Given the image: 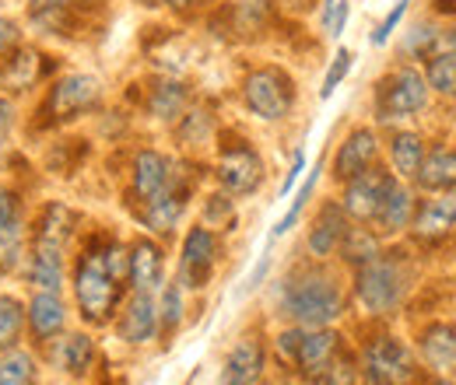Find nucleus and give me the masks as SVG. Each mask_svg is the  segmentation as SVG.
Returning a JSON list of instances; mask_svg holds the SVG:
<instances>
[{"label": "nucleus", "mask_w": 456, "mask_h": 385, "mask_svg": "<svg viewBox=\"0 0 456 385\" xmlns=\"http://www.w3.org/2000/svg\"><path fill=\"white\" fill-rule=\"evenodd\" d=\"M21 333H25V305L14 294H0V350L18 347Z\"/></svg>", "instance_id": "72a5a7b5"}, {"label": "nucleus", "mask_w": 456, "mask_h": 385, "mask_svg": "<svg viewBox=\"0 0 456 385\" xmlns=\"http://www.w3.org/2000/svg\"><path fill=\"white\" fill-rule=\"evenodd\" d=\"M439 25H432V21H418L407 36H403V43H400V56H407V60H425V56H432L439 50Z\"/></svg>", "instance_id": "f704fd0d"}, {"label": "nucleus", "mask_w": 456, "mask_h": 385, "mask_svg": "<svg viewBox=\"0 0 456 385\" xmlns=\"http://www.w3.org/2000/svg\"><path fill=\"white\" fill-rule=\"evenodd\" d=\"M372 165H379V133L372 126H354L334 151V179L344 186Z\"/></svg>", "instance_id": "dca6fc26"}, {"label": "nucleus", "mask_w": 456, "mask_h": 385, "mask_svg": "<svg viewBox=\"0 0 456 385\" xmlns=\"http://www.w3.org/2000/svg\"><path fill=\"white\" fill-rule=\"evenodd\" d=\"M414 0H397L390 11H387V18L376 25V32H372V46H387L390 43V36L400 28V21H403V14H407V7H411Z\"/></svg>", "instance_id": "79ce46f5"}, {"label": "nucleus", "mask_w": 456, "mask_h": 385, "mask_svg": "<svg viewBox=\"0 0 456 385\" xmlns=\"http://www.w3.org/2000/svg\"><path fill=\"white\" fill-rule=\"evenodd\" d=\"M95 357H99V350L88 333H60L50 340V361L63 375H74V379L88 375L95 368Z\"/></svg>", "instance_id": "412c9836"}, {"label": "nucleus", "mask_w": 456, "mask_h": 385, "mask_svg": "<svg viewBox=\"0 0 456 385\" xmlns=\"http://www.w3.org/2000/svg\"><path fill=\"white\" fill-rule=\"evenodd\" d=\"M428 84L425 74L414 63H397L394 70H387L376 84V119L387 123H403L414 119L418 112L428 109Z\"/></svg>", "instance_id": "0eeeda50"}, {"label": "nucleus", "mask_w": 456, "mask_h": 385, "mask_svg": "<svg viewBox=\"0 0 456 385\" xmlns=\"http://www.w3.org/2000/svg\"><path fill=\"white\" fill-rule=\"evenodd\" d=\"M344 350V336L334 326H288L274 340V354L291 375L309 385Z\"/></svg>", "instance_id": "20e7f679"}, {"label": "nucleus", "mask_w": 456, "mask_h": 385, "mask_svg": "<svg viewBox=\"0 0 456 385\" xmlns=\"http://www.w3.org/2000/svg\"><path fill=\"white\" fill-rule=\"evenodd\" d=\"M394 182H397V175H394L390 168H383V165L365 168L362 175H354V179L344 182V193L338 204H341V211L354 221V224H372L379 204H383V197L390 193Z\"/></svg>", "instance_id": "9b49d317"}, {"label": "nucleus", "mask_w": 456, "mask_h": 385, "mask_svg": "<svg viewBox=\"0 0 456 385\" xmlns=\"http://www.w3.org/2000/svg\"><path fill=\"white\" fill-rule=\"evenodd\" d=\"M14 102H7V99H0V144H7V137H11V130H14Z\"/></svg>", "instance_id": "49530a36"}, {"label": "nucleus", "mask_w": 456, "mask_h": 385, "mask_svg": "<svg viewBox=\"0 0 456 385\" xmlns=\"http://www.w3.org/2000/svg\"><path fill=\"white\" fill-rule=\"evenodd\" d=\"M25 326L39 343H50L53 336L67 330V305L60 291H36L32 301L25 305Z\"/></svg>", "instance_id": "4be33fe9"}, {"label": "nucleus", "mask_w": 456, "mask_h": 385, "mask_svg": "<svg viewBox=\"0 0 456 385\" xmlns=\"http://www.w3.org/2000/svg\"><path fill=\"white\" fill-rule=\"evenodd\" d=\"M358 379H365V385H418L425 379V368L411 343L383 330L362 343Z\"/></svg>", "instance_id": "39448f33"}, {"label": "nucleus", "mask_w": 456, "mask_h": 385, "mask_svg": "<svg viewBox=\"0 0 456 385\" xmlns=\"http://www.w3.org/2000/svg\"><path fill=\"white\" fill-rule=\"evenodd\" d=\"M141 7H159V0H137Z\"/></svg>", "instance_id": "5fc2aeb1"}, {"label": "nucleus", "mask_w": 456, "mask_h": 385, "mask_svg": "<svg viewBox=\"0 0 456 385\" xmlns=\"http://www.w3.org/2000/svg\"><path fill=\"white\" fill-rule=\"evenodd\" d=\"M159 291V336L172 340L186 319V291L179 287V280H166Z\"/></svg>", "instance_id": "c756f323"}, {"label": "nucleus", "mask_w": 456, "mask_h": 385, "mask_svg": "<svg viewBox=\"0 0 456 385\" xmlns=\"http://www.w3.org/2000/svg\"><path fill=\"white\" fill-rule=\"evenodd\" d=\"M351 294L354 301L372 316V319H387L400 312V305L407 301V294L418 284V263L403 245H383L369 263L351 270Z\"/></svg>", "instance_id": "f03ea898"}, {"label": "nucleus", "mask_w": 456, "mask_h": 385, "mask_svg": "<svg viewBox=\"0 0 456 385\" xmlns=\"http://www.w3.org/2000/svg\"><path fill=\"white\" fill-rule=\"evenodd\" d=\"M190 193H193V179L183 175L175 165V179H172L169 189H162L159 197H151L144 204H134V214L151 235H172L175 224L186 214V207H190Z\"/></svg>", "instance_id": "f8f14e48"}, {"label": "nucleus", "mask_w": 456, "mask_h": 385, "mask_svg": "<svg viewBox=\"0 0 456 385\" xmlns=\"http://www.w3.org/2000/svg\"><path fill=\"white\" fill-rule=\"evenodd\" d=\"M302 172H305V151H295V162H291L285 182H281V197H288V193H291V186L298 182V175H302Z\"/></svg>", "instance_id": "de8ad7c7"}, {"label": "nucleus", "mask_w": 456, "mask_h": 385, "mask_svg": "<svg viewBox=\"0 0 456 385\" xmlns=\"http://www.w3.org/2000/svg\"><path fill=\"white\" fill-rule=\"evenodd\" d=\"M197 0H159V7H172V11H186V7H193Z\"/></svg>", "instance_id": "603ef678"}, {"label": "nucleus", "mask_w": 456, "mask_h": 385, "mask_svg": "<svg viewBox=\"0 0 456 385\" xmlns=\"http://www.w3.org/2000/svg\"><path fill=\"white\" fill-rule=\"evenodd\" d=\"M25 277L36 291H60L63 277H67V260H63V245H50V242H32V256Z\"/></svg>", "instance_id": "b1692460"}, {"label": "nucleus", "mask_w": 456, "mask_h": 385, "mask_svg": "<svg viewBox=\"0 0 456 385\" xmlns=\"http://www.w3.org/2000/svg\"><path fill=\"white\" fill-rule=\"evenodd\" d=\"M126 280L130 291H159L166 284V253L155 238H134L126 245Z\"/></svg>", "instance_id": "6ab92c4d"}, {"label": "nucleus", "mask_w": 456, "mask_h": 385, "mask_svg": "<svg viewBox=\"0 0 456 385\" xmlns=\"http://www.w3.org/2000/svg\"><path fill=\"white\" fill-rule=\"evenodd\" d=\"M456 186V148L453 144H436L425 151V162L414 175V189L421 193H443Z\"/></svg>", "instance_id": "5701e85b"}, {"label": "nucleus", "mask_w": 456, "mask_h": 385, "mask_svg": "<svg viewBox=\"0 0 456 385\" xmlns=\"http://www.w3.org/2000/svg\"><path fill=\"white\" fill-rule=\"evenodd\" d=\"M21 46V25L11 18H0V56L14 53Z\"/></svg>", "instance_id": "37998d69"}, {"label": "nucleus", "mask_w": 456, "mask_h": 385, "mask_svg": "<svg viewBox=\"0 0 456 385\" xmlns=\"http://www.w3.org/2000/svg\"><path fill=\"white\" fill-rule=\"evenodd\" d=\"M267 270H271V256L264 253V256H260V263L253 267V274H249V280H246V291H256V287L264 284V277H267Z\"/></svg>", "instance_id": "09e8293b"}, {"label": "nucleus", "mask_w": 456, "mask_h": 385, "mask_svg": "<svg viewBox=\"0 0 456 385\" xmlns=\"http://www.w3.org/2000/svg\"><path fill=\"white\" fill-rule=\"evenodd\" d=\"M74 211L63 204H46L39 224H36V242H50V245H67L70 231H74Z\"/></svg>", "instance_id": "2f4dec72"}, {"label": "nucleus", "mask_w": 456, "mask_h": 385, "mask_svg": "<svg viewBox=\"0 0 456 385\" xmlns=\"http://www.w3.org/2000/svg\"><path fill=\"white\" fill-rule=\"evenodd\" d=\"M102 99H106V84L95 74H67L50 84L39 116H46L50 123H67L85 112H95L102 106Z\"/></svg>", "instance_id": "1a4fd4ad"}, {"label": "nucleus", "mask_w": 456, "mask_h": 385, "mask_svg": "<svg viewBox=\"0 0 456 385\" xmlns=\"http://www.w3.org/2000/svg\"><path fill=\"white\" fill-rule=\"evenodd\" d=\"M0 385H39V361L36 354L11 347L0 350Z\"/></svg>", "instance_id": "7c9ffc66"}, {"label": "nucleus", "mask_w": 456, "mask_h": 385, "mask_svg": "<svg viewBox=\"0 0 456 385\" xmlns=\"http://www.w3.org/2000/svg\"><path fill=\"white\" fill-rule=\"evenodd\" d=\"M387 148H390V168H394V175L403 179V182H414L418 168L425 162V151H428L425 137L418 130H394L390 140H387Z\"/></svg>", "instance_id": "393cba45"}, {"label": "nucleus", "mask_w": 456, "mask_h": 385, "mask_svg": "<svg viewBox=\"0 0 456 385\" xmlns=\"http://www.w3.org/2000/svg\"><path fill=\"white\" fill-rule=\"evenodd\" d=\"M418 361L432 375H456V323L453 319H436L418 330Z\"/></svg>", "instance_id": "2eb2a0df"}, {"label": "nucleus", "mask_w": 456, "mask_h": 385, "mask_svg": "<svg viewBox=\"0 0 456 385\" xmlns=\"http://www.w3.org/2000/svg\"><path fill=\"white\" fill-rule=\"evenodd\" d=\"M347 301V284L330 260H302L274 284V309L288 326H334Z\"/></svg>", "instance_id": "f257e3e1"}, {"label": "nucleus", "mask_w": 456, "mask_h": 385, "mask_svg": "<svg viewBox=\"0 0 456 385\" xmlns=\"http://www.w3.org/2000/svg\"><path fill=\"white\" fill-rule=\"evenodd\" d=\"M432 204H436V207H439V214H443V218L456 228V186H453V189L436 193V197H432Z\"/></svg>", "instance_id": "a18cd8bd"}, {"label": "nucleus", "mask_w": 456, "mask_h": 385, "mask_svg": "<svg viewBox=\"0 0 456 385\" xmlns=\"http://www.w3.org/2000/svg\"><path fill=\"white\" fill-rule=\"evenodd\" d=\"M113 330L123 343L144 347L159 336V298L155 291H130L113 316Z\"/></svg>", "instance_id": "ddd939ff"}, {"label": "nucleus", "mask_w": 456, "mask_h": 385, "mask_svg": "<svg viewBox=\"0 0 456 385\" xmlns=\"http://www.w3.org/2000/svg\"><path fill=\"white\" fill-rule=\"evenodd\" d=\"M218 260H222L218 231L208 224H193L183 235V249H179V270H175L179 287L183 291H204L218 270Z\"/></svg>", "instance_id": "6e6552de"}, {"label": "nucleus", "mask_w": 456, "mask_h": 385, "mask_svg": "<svg viewBox=\"0 0 456 385\" xmlns=\"http://www.w3.org/2000/svg\"><path fill=\"white\" fill-rule=\"evenodd\" d=\"M418 385H456V382L450 379V375H425Z\"/></svg>", "instance_id": "864d4df0"}, {"label": "nucleus", "mask_w": 456, "mask_h": 385, "mask_svg": "<svg viewBox=\"0 0 456 385\" xmlns=\"http://www.w3.org/2000/svg\"><path fill=\"white\" fill-rule=\"evenodd\" d=\"M21 256H25V235H21V224L14 221L11 228L0 231V274H11L21 267Z\"/></svg>", "instance_id": "4c0bfd02"}, {"label": "nucleus", "mask_w": 456, "mask_h": 385, "mask_svg": "<svg viewBox=\"0 0 456 385\" xmlns=\"http://www.w3.org/2000/svg\"><path fill=\"white\" fill-rule=\"evenodd\" d=\"M81 4H88V0H32V4H28V14H32V21L43 25L46 32H60V36H63L70 14H74Z\"/></svg>", "instance_id": "473e14b6"}, {"label": "nucleus", "mask_w": 456, "mask_h": 385, "mask_svg": "<svg viewBox=\"0 0 456 385\" xmlns=\"http://www.w3.org/2000/svg\"><path fill=\"white\" fill-rule=\"evenodd\" d=\"M172 179H175V162L172 158H166L155 148L137 151L134 155V165H130V200L134 204H144V200L159 197L162 189H169Z\"/></svg>", "instance_id": "f3484780"}, {"label": "nucleus", "mask_w": 456, "mask_h": 385, "mask_svg": "<svg viewBox=\"0 0 456 385\" xmlns=\"http://www.w3.org/2000/svg\"><path fill=\"white\" fill-rule=\"evenodd\" d=\"M347 228H351V218L341 211V204L338 200H327L316 211L309 231H305V253H309V260H334L338 249H341L344 235H347Z\"/></svg>", "instance_id": "a211bd4d"}, {"label": "nucleus", "mask_w": 456, "mask_h": 385, "mask_svg": "<svg viewBox=\"0 0 456 385\" xmlns=\"http://www.w3.org/2000/svg\"><path fill=\"white\" fill-rule=\"evenodd\" d=\"M267 375V343L256 333H246L232 343L222 361L218 382L222 385H260Z\"/></svg>", "instance_id": "4468645a"}, {"label": "nucleus", "mask_w": 456, "mask_h": 385, "mask_svg": "<svg viewBox=\"0 0 456 385\" xmlns=\"http://www.w3.org/2000/svg\"><path fill=\"white\" fill-rule=\"evenodd\" d=\"M215 179L228 197H253L264 182V158L249 140H228L218 148L215 162Z\"/></svg>", "instance_id": "9d476101"}, {"label": "nucleus", "mask_w": 456, "mask_h": 385, "mask_svg": "<svg viewBox=\"0 0 456 385\" xmlns=\"http://www.w3.org/2000/svg\"><path fill=\"white\" fill-rule=\"evenodd\" d=\"M18 221V193H11L7 186H0V231L11 228Z\"/></svg>", "instance_id": "c03bdc74"}, {"label": "nucleus", "mask_w": 456, "mask_h": 385, "mask_svg": "<svg viewBox=\"0 0 456 385\" xmlns=\"http://www.w3.org/2000/svg\"><path fill=\"white\" fill-rule=\"evenodd\" d=\"M298 102V92H295V81L285 67L278 63H264V67H253L246 77H242V106L253 112L256 119L264 123H281L291 116Z\"/></svg>", "instance_id": "423d86ee"}, {"label": "nucleus", "mask_w": 456, "mask_h": 385, "mask_svg": "<svg viewBox=\"0 0 456 385\" xmlns=\"http://www.w3.org/2000/svg\"><path fill=\"white\" fill-rule=\"evenodd\" d=\"M414 211H418V189H414L411 182L397 179V182L390 186V193L383 197V204H379V211H376V218H372L369 228H372L379 238L403 235V231L411 228V221H414Z\"/></svg>", "instance_id": "aec40b11"}, {"label": "nucleus", "mask_w": 456, "mask_h": 385, "mask_svg": "<svg viewBox=\"0 0 456 385\" xmlns=\"http://www.w3.org/2000/svg\"><path fill=\"white\" fill-rule=\"evenodd\" d=\"M421 74H425L428 92H436V95L456 102V53L436 50L432 56H425V70Z\"/></svg>", "instance_id": "cd10ccee"}, {"label": "nucleus", "mask_w": 456, "mask_h": 385, "mask_svg": "<svg viewBox=\"0 0 456 385\" xmlns=\"http://www.w3.org/2000/svg\"><path fill=\"white\" fill-rule=\"evenodd\" d=\"M351 18V0H323L320 7V28L327 39H341Z\"/></svg>", "instance_id": "58836bf2"}, {"label": "nucleus", "mask_w": 456, "mask_h": 385, "mask_svg": "<svg viewBox=\"0 0 456 385\" xmlns=\"http://www.w3.org/2000/svg\"><path fill=\"white\" fill-rule=\"evenodd\" d=\"M7 67H4V84H11V92H28V88H36L39 84V77H43V60L36 50H14V53H7Z\"/></svg>", "instance_id": "c85d7f7f"}, {"label": "nucleus", "mask_w": 456, "mask_h": 385, "mask_svg": "<svg viewBox=\"0 0 456 385\" xmlns=\"http://www.w3.org/2000/svg\"><path fill=\"white\" fill-rule=\"evenodd\" d=\"M204 218H208V228H225V224H232V221H235V204H232V197H228V193L208 197Z\"/></svg>", "instance_id": "a19ab883"}, {"label": "nucleus", "mask_w": 456, "mask_h": 385, "mask_svg": "<svg viewBox=\"0 0 456 385\" xmlns=\"http://www.w3.org/2000/svg\"><path fill=\"white\" fill-rule=\"evenodd\" d=\"M0 88H4V67H0Z\"/></svg>", "instance_id": "6e6d98bb"}, {"label": "nucleus", "mask_w": 456, "mask_h": 385, "mask_svg": "<svg viewBox=\"0 0 456 385\" xmlns=\"http://www.w3.org/2000/svg\"><path fill=\"white\" fill-rule=\"evenodd\" d=\"M309 385H358V357L344 350L338 361H330Z\"/></svg>", "instance_id": "e433bc0d"}, {"label": "nucleus", "mask_w": 456, "mask_h": 385, "mask_svg": "<svg viewBox=\"0 0 456 385\" xmlns=\"http://www.w3.org/2000/svg\"><path fill=\"white\" fill-rule=\"evenodd\" d=\"M351 67H354V53H351V50H338V53H334V63H330L327 74H323V84H320V99H323V102L341 88V81L351 74Z\"/></svg>", "instance_id": "ea45409f"}, {"label": "nucleus", "mask_w": 456, "mask_h": 385, "mask_svg": "<svg viewBox=\"0 0 456 385\" xmlns=\"http://www.w3.org/2000/svg\"><path fill=\"white\" fill-rule=\"evenodd\" d=\"M379 249H383V238H379L369 224H354V221H351V228H347V235H344L338 256H341L344 267H351V270H354V267L369 263Z\"/></svg>", "instance_id": "bb28decb"}, {"label": "nucleus", "mask_w": 456, "mask_h": 385, "mask_svg": "<svg viewBox=\"0 0 456 385\" xmlns=\"http://www.w3.org/2000/svg\"><path fill=\"white\" fill-rule=\"evenodd\" d=\"M190 109V88L183 81H155L148 92V112L159 123H175Z\"/></svg>", "instance_id": "a878e982"}, {"label": "nucleus", "mask_w": 456, "mask_h": 385, "mask_svg": "<svg viewBox=\"0 0 456 385\" xmlns=\"http://www.w3.org/2000/svg\"><path fill=\"white\" fill-rule=\"evenodd\" d=\"M439 50L456 53V25H443V32H439Z\"/></svg>", "instance_id": "8fccbe9b"}, {"label": "nucleus", "mask_w": 456, "mask_h": 385, "mask_svg": "<svg viewBox=\"0 0 456 385\" xmlns=\"http://www.w3.org/2000/svg\"><path fill=\"white\" fill-rule=\"evenodd\" d=\"M436 14H456V0H432Z\"/></svg>", "instance_id": "3c124183"}, {"label": "nucleus", "mask_w": 456, "mask_h": 385, "mask_svg": "<svg viewBox=\"0 0 456 385\" xmlns=\"http://www.w3.org/2000/svg\"><path fill=\"white\" fill-rule=\"evenodd\" d=\"M320 175H323V158L316 162V168L309 172V179L302 182V189L295 193V204L288 207V214H285V218H281V221H278V224H274V231H271V242H278L281 235H288V231H291V228L298 224V218L305 214V204H309V197H313V189H316V182H320Z\"/></svg>", "instance_id": "c9c22d12"}, {"label": "nucleus", "mask_w": 456, "mask_h": 385, "mask_svg": "<svg viewBox=\"0 0 456 385\" xmlns=\"http://www.w3.org/2000/svg\"><path fill=\"white\" fill-rule=\"evenodd\" d=\"M123 284L126 280H119L102 256V242L95 249L81 253L74 263V301H77L81 319L92 326L113 323L116 309L123 301Z\"/></svg>", "instance_id": "7ed1b4c3"}]
</instances>
